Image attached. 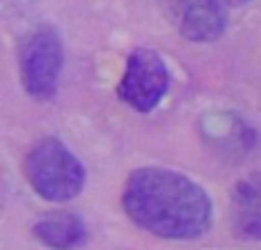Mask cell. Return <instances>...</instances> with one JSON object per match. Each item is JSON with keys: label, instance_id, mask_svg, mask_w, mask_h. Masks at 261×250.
Returning a JSON list of instances; mask_svg holds the SVG:
<instances>
[{"label": "cell", "instance_id": "1", "mask_svg": "<svg viewBox=\"0 0 261 250\" xmlns=\"http://www.w3.org/2000/svg\"><path fill=\"white\" fill-rule=\"evenodd\" d=\"M122 207L140 230L170 241H193L213 225L208 193L184 172L161 165H144L128 174Z\"/></svg>", "mask_w": 261, "mask_h": 250}, {"label": "cell", "instance_id": "2", "mask_svg": "<svg viewBox=\"0 0 261 250\" xmlns=\"http://www.w3.org/2000/svg\"><path fill=\"white\" fill-rule=\"evenodd\" d=\"M25 177L32 191L46 202L73 200L87 182L85 165L58 138H44L28 152Z\"/></svg>", "mask_w": 261, "mask_h": 250}, {"label": "cell", "instance_id": "3", "mask_svg": "<svg viewBox=\"0 0 261 250\" xmlns=\"http://www.w3.org/2000/svg\"><path fill=\"white\" fill-rule=\"evenodd\" d=\"M64 53L60 35L50 26L35 30L18 51V71L25 92L35 99H50L58 92Z\"/></svg>", "mask_w": 261, "mask_h": 250}, {"label": "cell", "instance_id": "4", "mask_svg": "<svg viewBox=\"0 0 261 250\" xmlns=\"http://www.w3.org/2000/svg\"><path fill=\"white\" fill-rule=\"evenodd\" d=\"M170 90V71L156 51L135 48L117 85V96L138 113H151Z\"/></svg>", "mask_w": 261, "mask_h": 250}, {"label": "cell", "instance_id": "5", "mask_svg": "<svg viewBox=\"0 0 261 250\" xmlns=\"http://www.w3.org/2000/svg\"><path fill=\"white\" fill-rule=\"evenodd\" d=\"M165 18L195 44H211L227 28V0H156Z\"/></svg>", "mask_w": 261, "mask_h": 250}, {"label": "cell", "instance_id": "6", "mask_svg": "<svg viewBox=\"0 0 261 250\" xmlns=\"http://www.w3.org/2000/svg\"><path fill=\"white\" fill-rule=\"evenodd\" d=\"M231 228L245 241H261V170L236 182L231 191Z\"/></svg>", "mask_w": 261, "mask_h": 250}, {"label": "cell", "instance_id": "7", "mask_svg": "<svg viewBox=\"0 0 261 250\" xmlns=\"http://www.w3.org/2000/svg\"><path fill=\"white\" fill-rule=\"evenodd\" d=\"M35 237L50 250H73L87 241V228L73 211H48L32 228Z\"/></svg>", "mask_w": 261, "mask_h": 250}, {"label": "cell", "instance_id": "8", "mask_svg": "<svg viewBox=\"0 0 261 250\" xmlns=\"http://www.w3.org/2000/svg\"><path fill=\"white\" fill-rule=\"evenodd\" d=\"M227 3H231V5H236V7H239V5H245V3H250V0H227Z\"/></svg>", "mask_w": 261, "mask_h": 250}]
</instances>
